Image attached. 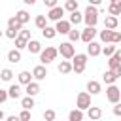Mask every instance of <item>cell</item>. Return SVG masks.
Here are the masks:
<instances>
[{
	"mask_svg": "<svg viewBox=\"0 0 121 121\" xmlns=\"http://www.w3.org/2000/svg\"><path fill=\"white\" fill-rule=\"evenodd\" d=\"M83 23L87 26H96V23H98V8L96 6L89 4L85 8V11H83Z\"/></svg>",
	"mask_w": 121,
	"mask_h": 121,
	"instance_id": "cell-1",
	"label": "cell"
},
{
	"mask_svg": "<svg viewBox=\"0 0 121 121\" xmlns=\"http://www.w3.org/2000/svg\"><path fill=\"white\" fill-rule=\"evenodd\" d=\"M59 55V47H53V45H47L45 49L40 51V64H51Z\"/></svg>",
	"mask_w": 121,
	"mask_h": 121,
	"instance_id": "cell-2",
	"label": "cell"
},
{
	"mask_svg": "<svg viewBox=\"0 0 121 121\" xmlns=\"http://www.w3.org/2000/svg\"><path fill=\"white\" fill-rule=\"evenodd\" d=\"M87 53H76L74 59H72V68L76 74H83L85 72V66H87Z\"/></svg>",
	"mask_w": 121,
	"mask_h": 121,
	"instance_id": "cell-3",
	"label": "cell"
},
{
	"mask_svg": "<svg viewBox=\"0 0 121 121\" xmlns=\"http://www.w3.org/2000/svg\"><path fill=\"white\" fill-rule=\"evenodd\" d=\"M59 55H60L62 59H66V60H72L74 55H76V47L72 45V42H60V45H59Z\"/></svg>",
	"mask_w": 121,
	"mask_h": 121,
	"instance_id": "cell-4",
	"label": "cell"
},
{
	"mask_svg": "<svg viewBox=\"0 0 121 121\" xmlns=\"http://www.w3.org/2000/svg\"><path fill=\"white\" fill-rule=\"evenodd\" d=\"M91 106H93V104H91V95H89L87 91L78 93V96H76V108H79V110L87 112Z\"/></svg>",
	"mask_w": 121,
	"mask_h": 121,
	"instance_id": "cell-5",
	"label": "cell"
},
{
	"mask_svg": "<svg viewBox=\"0 0 121 121\" xmlns=\"http://www.w3.org/2000/svg\"><path fill=\"white\" fill-rule=\"evenodd\" d=\"M106 98H108V102H112V104H117V102L121 100V89H119L115 83L108 85V87H106Z\"/></svg>",
	"mask_w": 121,
	"mask_h": 121,
	"instance_id": "cell-6",
	"label": "cell"
},
{
	"mask_svg": "<svg viewBox=\"0 0 121 121\" xmlns=\"http://www.w3.org/2000/svg\"><path fill=\"white\" fill-rule=\"evenodd\" d=\"M64 8H60V6H55V8H51L49 11H47V19L49 21H53V23H57V21H60L62 17H64Z\"/></svg>",
	"mask_w": 121,
	"mask_h": 121,
	"instance_id": "cell-7",
	"label": "cell"
},
{
	"mask_svg": "<svg viewBox=\"0 0 121 121\" xmlns=\"http://www.w3.org/2000/svg\"><path fill=\"white\" fill-rule=\"evenodd\" d=\"M96 34H98L96 26H85V28L81 30V42H83V43H89V42L95 40Z\"/></svg>",
	"mask_w": 121,
	"mask_h": 121,
	"instance_id": "cell-8",
	"label": "cell"
},
{
	"mask_svg": "<svg viewBox=\"0 0 121 121\" xmlns=\"http://www.w3.org/2000/svg\"><path fill=\"white\" fill-rule=\"evenodd\" d=\"M32 78H34L36 81L45 79V78H47V68H45V64H36V66L32 68Z\"/></svg>",
	"mask_w": 121,
	"mask_h": 121,
	"instance_id": "cell-9",
	"label": "cell"
},
{
	"mask_svg": "<svg viewBox=\"0 0 121 121\" xmlns=\"http://www.w3.org/2000/svg\"><path fill=\"white\" fill-rule=\"evenodd\" d=\"M55 30H57V34H66V36H68V32L72 30V25H70V21L60 19V21L55 23Z\"/></svg>",
	"mask_w": 121,
	"mask_h": 121,
	"instance_id": "cell-10",
	"label": "cell"
},
{
	"mask_svg": "<svg viewBox=\"0 0 121 121\" xmlns=\"http://www.w3.org/2000/svg\"><path fill=\"white\" fill-rule=\"evenodd\" d=\"M102 53V43H98V42H89L87 43V55H91V57H98Z\"/></svg>",
	"mask_w": 121,
	"mask_h": 121,
	"instance_id": "cell-11",
	"label": "cell"
},
{
	"mask_svg": "<svg viewBox=\"0 0 121 121\" xmlns=\"http://www.w3.org/2000/svg\"><path fill=\"white\" fill-rule=\"evenodd\" d=\"M40 91H42V89H40V83H38L36 79H32L28 85H25V93H26L28 96H36Z\"/></svg>",
	"mask_w": 121,
	"mask_h": 121,
	"instance_id": "cell-12",
	"label": "cell"
},
{
	"mask_svg": "<svg viewBox=\"0 0 121 121\" xmlns=\"http://www.w3.org/2000/svg\"><path fill=\"white\" fill-rule=\"evenodd\" d=\"M6 59H8V62H11V64H17V62H21V49H9L8 51V55H6Z\"/></svg>",
	"mask_w": 121,
	"mask_h": 121,
	"instance_id": "cell-13",
	"label": "cell"
},
{
	"mask_svg": "<svg viewBox=\"0 0 121 121\" xmlns=\"http://www.w3.org/2000/svg\"><path fill=\"white\" fill-rule=\"evenodd\" d=\"M21 83H11L9 85V89H8V95H9V98H13V100H19L21 98Z\"/></svg>",
	"mask_w": 121,
	"mask_h": 121,
	"instance_id": "cell-14",
	"label": "cell"
},
{
	"mask_svg": "<svg viewBox=\"0 0 121 121\" xmlns=\"http://www.w3.org/2000/svg\"><path fill=\"white\" fill-rule=\"evenodd\" d=\"M57 70H59V74H62V76H66V74H70V72H74V68H72V62L70 60H60L59 62V66H57Z\"/></svg>",
	"mask_w": 121,
	"mask_h": 121,
	"instance_id": "cell-15",
	"label": "cell"
},
{
	"mask_svg": "<svg viewBox=\"0 0 121 121\" xmlns=\"http://www.w3.org/2000/svg\"><path fill=\"white\" fill-rule=\"evenodd\" d=\"M102 91V85L98 83V81H95V79H89L87 81V93L93 96V95H98Z\"/></svg>",
	"mask_w": 121,
	"mask_h": 121,
	"instance_id": "cell-16",
	"label": "cell"
},
{
	"mask_svg": "<svg viewBox=\"0 0 121 121\" xmlns=\"http://www.w3.org/2000/svg\"><path fill=\"white\" fill-rule=\"evenodd\" d=\"M87 117H89L91 121H98V119L102 117V108H98V106H91V108L87 110Z\"/></svg>",
	"mask_w": 121,
	"mask_h": 121,
	"instance_id": "cell-17",
	"label": "cell"
},
{
	"mask_svg": "<svg viewBox=\"0 0 121 121\" xmlns=\"http://www.w3.org/2000/svg\"><path fill=\"white\" fill-rule=\"evenodd\" d=\"M117 25H119V21H117V17H115V15H106V17H104V28L115 30V28H117Z\"/></svg>",
	"mask_w": 121,
	"mask_h": 121,
	"instance_id": "cell-18",
	"label": "cell"
},
{
	"mask_svg": "<svg viewBox=\"0 0 121 121\" xmlns=\"http://www.w3.org/2000/svg\"><path fill=\"white\" fill-rule=\"evenodd\" d=\"M98 38H100V42H102V43H112L113 30H110V28H104V30H100V32H98Z\"/></svg>",
	"mask_w": 121,
	"mask_h": 121,
	"instance_id": "cell-19",
	"label": "cell"
},
{
	"mask_svg": "<svg viewBox=\"0 0 121 121\" xmlns=\"http://www.w3.org/2000/svg\"><path fill=\"white\" fill-rule=\"evenodd\" d=\"M26 49H28V53H32V55H40V51H42V43H40L38 40H28Z\"/></svg>",
	"mask_w": 121,
	"mask_h": 121,
	"instance_id": "cell-20",
	"label": "cell"
},
{
	"mask_svg": "<svg viewBox=\"0 0 121 121\" xmlns=\"http://www.w3.org/2000/svg\"><path fill=\"white\" fill-rule=\"evenodd\" d=\"M17 79H19V83H21V85H28L34 78H32V74H30L28 70H23V72H19V74H17Z\"/></svg>",
	"mask_w": 121,
	"mask_h": 121,
	"instance_id": "cell-21",
	"label": "cell"
},
{
	"mask_svg": "<svg viewBox=\"0 0 121 121\" xmlns=\"http://www.w3.org/2000/svg\"><path fill=\"white\" fill-rule=\"evenodd\" d=\"M68 121H83V110H79V108L70 110V113H68Z\"/></svg>",
	"mask_w": 121,
	"mask_h": 121,
	"instance_id": "cell-22",
	"label": "cell"
},
{
	"mask_svg": "<svg viewBox=\"0 0 121 121\" xmlns=\"http://www.w3.org/2000/svg\"><path fill=\"white\" fill-rule=\"evenodd\" d=\"M15 17H17V21L23 23V25H26V23L30 21V13H28L26 9H19V11L15 13Z\"/></svg>",
	"mask_w": 121,
	"mask_h": 121,
	"instance_id": "cell-23",
	"label": "cell"
},
{
	"mask_svg": "<svg viewBox=\"0 0 121 121\" xmlns=\"http://www.w3.org/2000/svg\"><path fill=\"white\" fill-rule=\"evenodd\" d=\"M68 21H70V25H79V23L83 21V13L76 9V11H72V13H70V17H68Z\"/></svg>",
	"mask_w": 121,
	"mask_h": 121,
	"instance_id": "cell-24",
	"label": "cell"
},
{
	"mask_svg": "<svg viewBox=\"0 0 121 121\" xmlns=\"http://www.w3.org/2000/svg\"><path fill=\"white\" fill-rule=\"evenodd\" d=\"M47 21H49L47 15H36V17H34V25H36L40 30H43V28L47 26Z\"/></svg>",
	"mask_w": 121,
	"mask_h": 121,
	"instance_id": "cell-25",
	"label": "cell"
},
{
	"mask_svg": "<svg viewBox=\"0 0 121 121\" xmlns=\"http://www.w3.org/2000/svg\"><path fill=\"white\" fill-rule=\"evenodd\" d=\"M23 26H25V25H23V23H19L15 15L8 19V28H13V30H17V32H19V30H23Z\"/></svg>",
	"mask_w": 121,
	"mask_h": 121,
	"instance_id": "cell-26",
	"label": "cell"
},
{
	"mask_svg": "<svg viewBox=\"0 0 121 121\" xmlns=\"http://www.w3.org/2000/svg\"><path fill=\"white\" fill-rule=\"evenodd\" d=\"M102 79H104V83H106V85H112V83H115V79H117V76L113 74V70H110V68H108V70L104 72V76H102Z\"/></svg>",
	"mask_w": 121,
	"mask_h": 121,
	"instance_id": "cell-27",
	"label": "cell"
},
{
	"mask_svg": "<svg viewBox=\"0 0 121 121\" xmlns=\"http://www.w3.org/2000/svg\"><path fill=\"white\" fill-rule=\"evenodd\" d=\"M21 108L23 110H32L34 108V96H28V95L23 96L21 98Z\"/></svg>",
	"mask_w": 121,
	"mask_h": 121,
	"instance_id": "cell-28",
	"label": "cell"
},
{
	"mask_svg": "<svg viewBox=\"0 0 121 121\" xmlns=\"http://www.w3.org/2000/svg\"><path fill=\"white\" fill-rule=\"evenodd\" d=\"M42 36H43L45 40H53V38L57 36V30H55V26H49V25H47V26L42 30Z\"/></svg>",
	"mask_w": 121,
	"mask_h": 121,
	"instance_id": "cell-29",
	"label": "cell"
},
{
	"mask_svg": "<svg viewBox=\"0 0 121 121\" xmlns=\"http://www.w3.org/2000/svg\"><path fill=\"white\" fill-rule=\"evenodd\" d=\"M78 40H81V30H78V28H72L70 32H68V42H78Z\"/></svg>",
	"mask_w": 121,
	"mask_h": 121,
	"instance_id": "cell-30",
	"label": "cell"
},
{
	"mask_svg": "<svg viewBox=\"0 0 121 121\" xmlns=\"http://www.w3.org/2000/svg\"><path fill=\"white\" fill-rule=\"evenodd\" d=\"M115 49H117V45H115V43H106V45L102 47V55H106V57H112V55L115 53Z\"/></svg>",
	"mask_w": 121,
	"mask_h": 121,
	"instance_id": "cell-31",
	"label": "cell"
},
{
	"mask_svg": "<svg viewBox=\"0 0 121 121\" xmlns=\"http://www.w3.org/2000/svg\"><path fill=\"white\" fill-rule=\"evenodd\" d=\"M13 42H15V47H17V49H21V51L28 45V40H26V38H23V36H17Z\"/></svg>",
	"mask_w": 121,
	"mask_h": 121,
	"instance_id": "cell-32",
	"label": "cell"
},
{
	"mask_svg": "<svg viewBox=\"0 0 121 121\" xmlns=\"http://www.w3.org/2000/svg\"><path fill=\"white\" fill-rule=\"evenodd\" d=\"M11 78H13V72L9 68H2L0 70V79L2 81H11Z\"/></svg>",
	"mask_w": 121,
	"mask_h": 121,
	"instance_id": "cell-33",
	"label": "cell"
},
{
	"mask_svg": "<svg viewBox=\"0 0 121 121\" xmlns=\"http://www.w3.org/2000/svg\"><path fill=\"white\" fill-rule=\"evenodd\" d=\"M64 9H66L68 13L76 11V9H78V0H66V2H64Z\"/></svg>",
	"mask_w": 121,
	"mask_h": 121,
	"instance_id": "cell-34",
	"label": "cell"
},
{
	"mask_svg": "<svg viewBox=\"0 0 121 121\" xmlns=\"http://www.w3.org/2000/svg\"><path fill=\"white\" fill-rule=\"evenodd\" d=\"M55 117H57V112L55 110H45L43 112V119L45 121H55Z\"/></svg>",
	"mask_w": 121,
	"mask_h": 121,
	"instance_id": "cell-35",
	"label": "cell"
},
{
	"mask_svg": "<svg viewBox=\"0 0 121 121\" xmlns=\"http://www.w3.org/2000/svg\"><path fill=\"white\" fill-rule=\"evenodd\" d=\"M108 15H115V17H117V15H121V8H119V6L110 4V6H108Z\"/></svg>",
	"mask_w": 121,
	"mask_h": 121,
	"instance_id": "cell-36",
	"label": "cell"
},
{
	"mask_svg": "<svg viewBox=\"0 0 121 121\" xmlns=\"http://www.w3.org/2000/svg\"><path fill=\"white\" fill-rule=\"evenodd\" d=\"M117 64H121V62H119V60H117L113 55H112V57H108V68H110V70H113Z\"/></svg>",
	"mask_w": 121,
	"mask_h": 121,
	"instance_id": "cell-37",
	"label": "cell"
},
{
	"mask_svg": "<svg viewBox=\"0 0 121 121\" xmlns=\"http://www.w3.org/2000/svg\"><path fill=\"white\" fill-rule=\"evenodd\" d=\"M4 34H6L9 40H15V38L19 36V32H17V30H13V28H6V32H4Z\"/></svg>",
	"mask_w": 121,
	"mask_h": 121,
	"instance_id": "cell-38",
	"label": "cell"
},
{
	"mask_svg": "<svg viewBox=\"0 0 121 121\" xmlns=\"http://www.w3.org/2000/svg\"><path fill=\"white\" fill-rule=\"evenodd\" d=\"M19 117H21V121H30V110H23L19 113Z\"/></svg>",
	"mask_w": 121,
	"mask_h": 121,
	"instance_id": "cell-39",
	"label": "cell"
},
{
	"mask_svg": "<svg viewBox=\"0 0 121 121\" xmlns=\"http://www.w3.org/2000/svg\"><path fill=\"white\" fill-rule=\"evenodd\" d=\"M112 112H113V115H115V117H121V100L113 106V110H112Z\"/></svg>",
	"mask_w": 121,
	"mask_h": 121,
	"instance_id": "cell-40",
	"label": "cell"
},
{
	"mask_svg": "<svg viewBox=\"0 0 121 121\" xmlns=\"http://www.w3.org/2000/svg\"><path fill=\"white\" fill-rule=\"evenodd\" d=\"M9 98V95H8V91H4V89H0V104H4L6 100Z\"/></svg>",
	"mask_w": 121,
	"mask_h": 121,
	"instance_id": "cell-41",
	"label": "cell"
},
{
	"mask_svg": "<svg viewBox=\"0 0 121 121\" xmlns=\"http://www.w3.org/2000/svg\"><path fill=\"white\" fill-rule=\"evenodd\" d=\"M121 42V32L113 30V38H112V43H119Z\"/></svg>",
	"mask_w": 121,
	"mask_h": 121,
	"instance_id": "cell-42",
	"label": "cell"
},
{
	"mask_svg": "<svg viewBox=\"0 0 121 121\" xmlns=\"http://www.w3.org/2000/svg\"><path fill=\"white\" fill-rule=\"evenodd\" d=\"M19 36H23V38H26V40H32V38H30V30H26V28L19 30Z\"/></svg>",
	"mask_w": 121,
	"mask_h": 121,
	"instance_id": "cell-43",
	"label": "cell"
},
{
	"mask_svg": "<svg viewBox=\"0 0 121 121\" xmlns=\"http://www.w3.org/2000/svg\"><path fill=\"white\" fill-rule=\"evenodd\" d=\"M43 6L51 9V8H55V6H57V0H43Z\"/></svg>",
	"mask_w": 121,
	"mask_h": 121,
	"instance_id": "cell-44",
	"label": "cell"
},
{
	"mask_svg": "<svg viewBox=\"0 0 121 121\" xmlns=\"http://www.w3.org/2000/svg\"><path fill=\"white\" fill-rule=\"evenodd\" d=\"M113 74H115L117 78H121V64H117V66L113 68Z\"/></svg>",
	"mask_w": 121,
	"mask_h": 121,
	"instance_id": "cell-45",
	"label": "cell"
},
{
	"mask_svg": "<svg viewBox=\"0 0 121 121\" xmlns=\"http://www.w3.org/2000/svg\"><path fill=\"white\" fill-rule=\"evenodd\" d=\"M6 121H21V117H19V115H9Z\"/></svg>",
	"mask_w": 121,
	"mask_h": 121,
	"instance_id": "cell-46",
	"label": "cell"
},
{
	"mask_svg": "<svg viewBox=\"0 0 121 121\" xmlns=\"http://www.w3.org/2000/svg\"><path fill=\"white\" fill-rule=\"evenodd\" d=\"M113 57H115V59H117V60L121 62V49H115V53H113Z\"/></svg>",
	"mask_w": 121,
	"mask_h": 121,
	"instance_id": "cell-47",
	"label": "cell"
},
{
	"mask_svg": "<svg viewBox=\"0 0 121 121\" xmlns=\"http://www.w3.org/2000/svg\"><path fill=\"white\" fill-rule=\"evenodd\" d=\"M89 4H91V6H96V8H98V6L102 4V0H89Z\"/></svg>",
	"mask_w": 121,
	"mask_h": 121,
	"instance_id": "cell-48",
	"label": "cell"
},
{
	"mask_svg": "<svg viewBox=\"0 0 121 121\" xmlns=\"http://www.w3.org/2000/svg\"><path fill=\"white\" fill-rule=\"evenodd\" d=\"M110 4H113V6H119V8H121V0H110Z\"/></svg>",
	"mask_w": 121,
	"mask_h": 121,
	"instance_id": "cell-49",
	"label": "cell"
},
{
	"mask_svg": "<svg viewBox=\"0 0 121 121\" xmlns=\"http://www.w3.org/2000/svg\"><path fill=\"white\" fill-rule=\"evenodd\" d=\"M23 2H25L26 6H34V4H36V0H23Z\"/></svg>",
	"mask_w": 121,
	"mask_h": 121,
	"instance_id": "cell-50",
	"label": "cell"
},
{
	"mask_svg": "<svg viewBox=\"0 0 121 121\" xmlns=\"http://www.w3.org/2000/svg\"><path fill=\"white\" fill-rule=\"evenodd\" d=\"M4 117H6V115H4V112L0 110V121H4Z\"/></svg>",
	"mask_w": 121,
	"mask_h": 121,
	"instance_id": "cell-51",
	"label": "cell"
},
{
	"mask_svg": "<svg viewBox=\"0 0 121 121\" xmlns=\"http://www.w3.org/2000/svg\"><path fill=\"white\" fill-rule=\"evenodd\" d=\"M2 36H6V34H4V32H2V30H0V40H2Z\"/></svg>",
	"mask_w": 121,
	"mask_h": 121,
	"instance_id": "cell-52",
	"label": "cell"
},
{
	"mask_svg": "<svg viewBox=\"0 0 121 121\" xmlns=\"http://www.w3.org/2000/svg\"><path fill=\"white\" fill-rule=\"evenodd\" d=\"M43 121H45V119H43Z\"/></svg>",
	"mask_w": 121,
	"mask_h": 121,
	"instance_id": "cell-53",
	"label": "cell"
},
{
	"mask_svg": "<svg viewBox=\"0 0 121 121\" xmlns=\"http://www.w3.org/2000/svg\"><path fill=\"white\" fill-rule=\"evenodd\" d=\"M78 2H79V0H78Z\"/></svg>",
	"mask_w": 121,
	"mask_h": 121,
	"instance_id": "cell-54",
	"label": "cell"
}]
</instances>
